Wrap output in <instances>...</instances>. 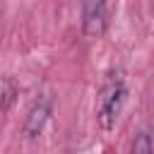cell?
<instances>
[{"label":"cell","mask_w":154,"mask_h":154,"mask_svg":"<svg viewBox=\"0 0 154 154\" xmlns=\"http://www.w3.org/2000/svg\"><path fill=\"white\" fill-rule=\"evenodd\" d=\"M14 94H17V87H14V82H10V79H7V84H5V91H2V106H0V111H7V108L12 106V101H14Z\"/></svg>","instance_id":"5b68a950"},{"label":"cell","mask_w":154,"mask_h":154,"mask_svg":"<svg viewBox=\"0 0 154 154\" xmlns=\"http://www.w3.org/2000/svg\"><path fill=\"white\" fill-rule=\"evenodd\" d=\"M108 26V7L106 0H84V19L82 31L87 38H101Z\"/></svg>","instance_id":"7a4b0ae2"},{"label":"cell","mask_w":154,"mask_h":154,"mask_svg":"<svg viewBox=\"0 0 154 154\" xmlns=\"http://www.w3.org/2000/svg\"><path fill=\"white\" fill-rule=\"evenodd\" d=\"M51 111H53L51 96H41V99L29 108V113H26V118H24V135H26L29 140H36V137L43 132V128H46V123H48V118H51Z\"/></svg>","instance_id":"3957f363"},{"label":"cell","mask_w":154,"mask_h":154,"mask_svg":"<svg viewBox=\"0 0 154 154\" xmlns=\"http://www.w3.org/2000/svg\"><path fill=\"white\" fill-rule=\"evenodd\" d=\"M154 152V142L149 132H140L132 142V154H152Z\"/></svg>","instance_id":"277c9868"},{"label":"cell","mask_w":154,"mask_h":154,"mask_svg":"<svg viewBox=\"0 0 154 154\" xmlns=\"http://www.w3.org/2000/svg\"><path fill=\"white\" fill-rule=\"evenodd\" d=\"M125 99H128V89L123 84V79H111L103 89H101V96H99V113H96V120L101 125L103 132L113 130L123 106H125Z\"/></svg>","instance_id":"6da1fadb"}]
</instances>
